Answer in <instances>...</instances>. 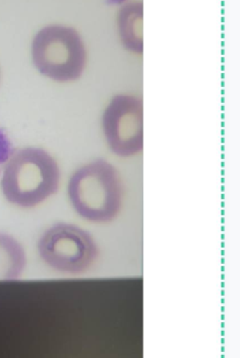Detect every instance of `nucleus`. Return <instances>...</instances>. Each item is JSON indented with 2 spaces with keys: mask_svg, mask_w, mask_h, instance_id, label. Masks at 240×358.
<instances>
[{
  "mask_svg": "<svg viewBox=\"0 0 240 358\" xmlns=\"http://www.w3.org/2000/svg\"><path fill=\"white\" fill-rule=\"evenodd\" d=\"M29 57L42 77L56 83H73L83 77L87 69V44L75 27L48 23L33 34Z\"/></svg>",
  "mask_w": 240,
  "mask_h": 358,
  "instance_id": "obj_3",
  "label": "nucleus"
},
{
  "mask_svg": "<svg viewBox=\"0 0 240 358\" xmlns=\"http://www.w3.org/2000/svg\"><path fill=\"white\" fill-rule=\"evenodd\" d=\"M117 38L126 52L143 54V3L130 1L119 8L115 19Z\"/></svg>",
  "mask_w": 240,
  "mask_h": 358,
  "instance_id": "obj_6",
  "label": "nucleus"
},
{
  "mask_svg": "<svg viewBox=\"0 0 240 358\" xmlns=\"http://www.w3.org/2000/svg\"><path fill=\"white\" fill-rule=\"evenodd\" d=\"M38 254L50 268L77 275L89 271L100 256L93 236L83 227L58 222L44 231L38 240Z\"/></svg>",
  "mask_w": 240,
  "mask_h": 358,
  "instance_id": "obj_4",
  "label": "nucleus"
},
{
  "mask_svg": "<svg viewBox=\"0 0 240 358\" xmlns=\"http://www.w3.org/2000/svg\"><path fill=\"white\" fill-rule=\"evenodd\" d=\"M73 210L84 220L96 224L112 222L123 206L124 189L119 170L98 159L77 168L67 185Z\"/></svg>",
  "mask_w": 240,
  "mask_h": 358,
  "instance_id": "obj_2",
  "label": "nucleus"
},
{
  "mask_svg": "<svg viewBox=\"0 0 240 358\" xmlns=\"http://www.w3.org/2000/svg\"><path fill=\"white\" fill-rule=\"evenodd\" d=\"M24 246L10 234L0 231V281L20 279L27 268Z\"/></svg>",
  "mask_w": 240,
  "mask_h": 358,
  "instance_id": "obj_7",
  "label": "nucleus"
},
{
  "mask_svg": "<svg viewBox=\"0 0 240 358\" xmlns=\"http://www.w3.org/2000/svg\"><path fill=\"white\" fill-rule=\"evenodd\" d=\"M0 79H1V67H0Z\"/></svg>",
  "mask_w": 240,
  "mask_h": 358,
  "instance_id": "obj_9",
  "label": "nucleus"
},
{
  "mask_svg": "<svg viewBox=\"0 0 240 358\" xmlns=\"http://www.w3.org/2000/svg\"><path fill=\"white\" fill-rule=\"evenodd\" d=\"M61 169L45 149L25 147L13 153L2 171V194L17 208H33L58 193Z\"/></svg>",
  "mask_w": 240,
  "mask_h": 358,
  "instance_id": "obj_1",
  "label": "nucleus"
},
{
  "mask_svg": "<svg viewBox=\"0 0 240 358\" xmlns=\"http://www.w3.org/2000/svg\"><path fill=\"white\" fill-rule=\"evenodd\" d=\"M105 1H106V3L109 4V6L119 8H121L122 6H124V4L128 3V2H130V0H105Z\"/></svg>",
  "mask_w": 240,
  "mask_h": 358,
  "instance_id": "obj_8",
  "label": "nucleus"
},
{
  "mask_svg": "<svg viewBox=\"0 0 240 358\" xmlns=\"http://www.w3.org/2000/svg\"><path fill=\"white\" fill-rule=\"evenodd\" d=\"M102 129L111 152L121 159H133L144 148V107L140 96L119 94L103 113Z\"/></svg>",
  "mask_w": 240,
  "mask_h": 358,
  "instance_id": "obj_5",
  "label": "nucleus"
}]
</instances>
